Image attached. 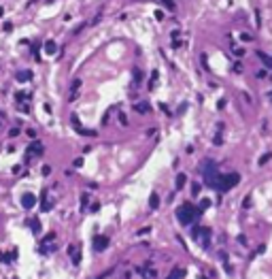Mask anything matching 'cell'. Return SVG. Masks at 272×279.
<instances>
[{
	"label": "cell",
	"instance_id": "cell-1",
	"mask_svg": "<svg viewBox=\"0 0 272 279\" xmlns=\"http://www.w3.org/2000/svg\"><path fill=\"white\" fill-rule=\"evenodd\" d=\"M177 217H179V222L181 224H189V222H194V217H196V207L194 205H181L179 209H177Z\"/></svg>",
	"mask_w": 272,
	"mask_h": 279
},
{
	"label": "cell",
	"instance_id": "cell-2",
	"mask_svg": "<svg viewBox=\"0 0 272 279\" xmlns=\"http://www.w3.org/2000/svg\"><path fill=\"white\" fill-rule=\"evenodd\" d=\"M240 183V175L238 173H230V175H223V192L232 190V187H236Z\"/></svg>",
	"mask_w": 272,
	"mask_h": 279
},
{
	"label": "cell",
	"instance_id": "cell-3",
	"mask_svg": "<svg viewBox=\"0 0 272 279\" xmlns=\"http://www.w3.org/2000/svg\"><path fill=\"white\" fill-rule=\"evenodd\" d=\"M108 243H111V239H108V237L96 235V237L92 239V247H94V251H104V249L108 247Z\"/></svg>",
	"mask_w": 272,
	"mask_h": 279
},
{
	"label": "cell",
	"instance_id": "cell-4",
	"mask_svg": "<svg viewBox=\"0 0 272 279\" xmlns=\"http://www.w3.org/2000/svg\"><path fill=\"white\" fill-rule=\"evenodd\" d=\"M43 151H45L43 143H38V141L34 139L30 145H28V149H26V154H30V156H43Z\"/></svg>",
	"mask_w": 272,
	"mask_h": 279
},
{
	"label": "cell",
	"instance_id": "cell-5",
	"mask_svg": "<svg viewBox=\"0 0 272 279\" xmlns=\"http://www.w3.org/2000/svg\"><path fill=\"white\" fill-rule=\"evenodd\" d=\"M215 170H217V164H215L213 160H204L202 164H200V173H202L204 177H208L211 173H215Z\"/></svg>",
	"mask_w": 272,
	"mask_h": 279
},
{
	"label": "cell",
	"instance_id": "cell-6",
	"mask_svg": "<svg viewBox=\"0 0 272 279\" xmlns=\"http://www.w3.org/2000/svg\"><path fill=\"white\" fill-rule=\"evenodd\" d=\"M34 202H36V196L34 194H23L21 196V207H23V209H32V207H34Z\"/></svg>",
	"mask_w": 272,
	"mask_h": 279
},
{
	"label": "cell",
	"instance_id": "cell-7",
	"mask_svg": "<svg viewBox=\"0 0 272 279\" xmlns=\"http://www.w3.org/2000/svg\"><path fill=\"white\" fill-rule=\"evenodd\" d=\"M185 277V268H181V266H174L170 271V275L166 277V279H183Z\"/></svg>",
	"mask_w": 272,
	"mask_h": 279
},
{
	"label": "cell",
	"instance_id": "cell-8",
	"mask_svg": "<svg viewBox=\"0 0 272 279\" xmlns=\"http://www.w3.org/2000/svg\"><path fill=\"white\" fill-rule=\"evenodd\" d=\"M56 51H58V45H56V41H47V43H45V53L53 56Z\"/></svg>",
	"mask_w": 272,
	"mask_h": 279
},
{
	"label": "cell",
	"instance_id": "cell-9",
	"mask_svg": "<svg viewBox=\"0 0 272 279\" xmlns=\"http://www.w3.org/2000/svg\"><path fill=\"white\" fill-rule=\"evenodd\" d=\"M15 77H17V81H21V83H23V81H30L32 79V73H30V70H19Z\"/></svg>",
	"mask_w": 272,
	"mask_h": 279
},
{
	"label": "cell",
	"instance_id": "cell-10",
	"mask_svg": "<svg viewBox=\"0 0 272 279\" xmlns=\"http://www.w3.org/2000/svg\"><path fill=\"white\" fill-rule=\"evenodd\" d=\"M149 207H151V209H157V207H159V196L155 192L149 196Z\"/></svg>",
	"mask_w": 272,
	"mask_h": 279
},
{
	"label": "cell",
	"instance_id": "cell-11",
	"mask_svg": "<svg viewBox=\"0 0 272 279\" xmlns=\"http://www.w3.org/2000/svg\"><path fill=\"white\" fill-rule=\"evenodd\" d=\"M187 183V177L181 173V175H177V179H174V185H177V190H181V187H183Z\"/></svg>",
	"mask_w": 272,
	"mask_h": 279
},
{
	"label": "cell",
	"instance_id": "cell-12",
	"mask_svg": "<svg viewBox=\"0 0 272 279\" xmlns=\"http://www.w3.org/2000/svg\"><path fill=\"white\" fill-rule=\"evenodd\" d=\"M257 56H259V60L264 62V64H266L268 68H272V58H270V56H266L264 51H257Z\"/></svg>",
	"mask_w": 272,
	"mask_h": 279
},
{
	"label": "cell",
	"instance_id": "cell-13",
	"mask_svg": "<svg viewBox=\"0 0 272 279\" xmlns=\"http://www.w3.org/2000/svg\"><path fill=\"white\" fill-rule=\"evenodd\" d=\"M132 77H134V85H138L140 81H142V70L140 68H134L132 70Z\"/></svg>",
	"mask_w": 272,
	"mask_h": 279
},
{
	"label": "cell",
	"instance_id": "cell-14",
	"mask_svg": "<svg viewBox=\"0 0 272 279\" xmlns=\"http://www.w3.org/2000/svg\"><path fill=\"white\" fill-rule=\"evenodd\" d=\"M28 224H30V228H32L34 235H38V232H41V222H38V220H30Z\"/></svg>",
	"mask_w": 272,
	"mask_h": 279
},
{
	"label": "cell",
	"instance_id": "cell-15",
	"mask_svg": "<svg viewBox=\"0 0 272 279\" xmlns=\"http://www.w3.org/2000/svg\"><path fill=\"white\" fill-rule=\"evenodd\" d=\"M136 111H138V113H149L151 107H149L147 102H138V104H136Z\"/></svg>",
	"mask_w": 272,
	"mask_h": 279
},
{
	"label": "cell",
	"instance_id": "cell-16",
	"mask_svg": "<svg viewBox=\"0 0 272 279\" xmlns=\"http://www.w3.org/2000/svg\"><path fill=\"white\" fill-rule=\"evenodd\" d=\"M53 241H56V232H49V235L43 239V245H53Z\"/></svg>",
	"mask_w": 272,
	"mask_h": 279
},
{
	"label": "cell",
	"instance_id": "cell-17",
	"mask_svg": "<svg viewBox=\"0 0 272 279\" xmlns=\"http://www.w3.org/2000/svg\"><path fill=\"white\" fill-rule=\"evenodd\" d=\"M70 122H72V126H75L77 130H79V128H83V126H81V119L77 117V115H70Z\"/></svg>",
	"mask_w": 272,
	"mask_h": 279
},
{
	"label": "cell",
	"instance_id": "cell-18",
	"mask_svg": "<svg viewBox=\"0 0 272 279\" xmlns=\"http://www.w3.org/2000/svg\"><path fill=\"white\" fill-rule=\"evenodd\" d=\"M270 158H272V154H266V156H261V158L257 160V164H259V166H264V164H266V162H268Z\"/></svg>",
	"mask_w": 272,
	"mask_h": 279
},
{
	"label": "cell",
	"instance_id": "cell-19",
	"mask_svg": "<svg viewBox=\"0 0 272 279\" xmlns=\"http://www.w3.org/2000/svg\"><path fill=\"white\" fill-rule=\"evenodd\" d=\"M200 190H202V185H200V183H194V185H192V194H194V196L200 194Z\"/></svg>",
	"mask_w": 272,
	"mask_h": 279
},
{
	"label": "cell",
	"instance_id": "cell-20",
	"mask_svg": "<svg viewBox=\"0 0 272 279\" xmlns=\"http://www.w3.org/2000/svg\"><path fill=\"white\" fill-rule=\"evenodd\" d=\"M240 39L249 43V41H253V34H249V32H242V34H240Z\"/></svg>",
	"mask_w": 272,
	"mask_h": 279
},
{
	"label": "cell",
	"instance_id": "cell-21",
	"mask_svg": "<svg viewBox=\"0 0 272 279\" xmlns=\"http://www.w3.org/2000/svg\"><path fill=\"white\" fill-rule=\"evenodd\" d=\"M41 173H43L45 177H47V175H51V166H47V164H45V166L41 168Z\"/></svg>",
	"mask_w": 272,
	"mask_h": 279
},
{
	"label": "cell",
	"instance_id": "cell-22",
	"mask_svg": "<svg viewBox=\"0 0 272 279\" xmlns=\"http://www.w3.org/2000/svg\"><path fill=\"white\" fill-rule=\"evenodd\" d=\"M238 243H240V245H247V243H249V239L244 237V235H238Z\"/></svg>",
	"mask_w": 272,
	"mask_h": 279
},
{
	"label": "cell",
	"instance_id": "cell-23",
	"mask_svg": "<svg viewBox=\"0 0 272 279\" xmlns=\"http://www.w3.org/2000/svg\"><path fill=\"white\" fill-rule=\"evenodd\" d=\"M208 207H211V200H208V198H204V200L200 202V209H208Z\"/></svg>",
	"mask_w": 272,
	"mask_h": 279
},
{
	"label": "cell",
	"instance_id": "cell-24",
	"mask_svg": "<svg viewBox=\"0 0 272 279\" xmlns=\"http://www.w3.org/2000/svg\"><path fill=\"white\" fill-rule=\"evenodd\" d=\"M159 2H164L168 9H170V11H172V9H174V2H172V0H159Z\"/></svg>",
	"mask_w": 272,
	"mask_h": 279
},
{
	"label": "cell",
	"instance_id": "cell-25",
	"mask_svg": "<svg viewBox=\"0 0 272 279\" xmlns=\"http://www.w3.org/2000/svg\"><path fill=\"white\" fill-rule=\"evenodd\" d=\"M15 98H17V100H23V98H28V94H26V92H17Z\"/></svg>",
	"mask_w": 272,
	"mask_h": 279
},
{
	"label": "cell",
	"instance_id": "cell-26",
	"mask_svg": "<svg viewBox=\"0 0 272 279\" xmlns=\"http://www.w3.org/2000/svg\"><path fill=\"white\" fill-rule=\"evenodd\" d=\"M255 26H257V28L261 26V21H259V9H255Z\"/></svg>",
	"mask_w": 272,
	"mask_h": 279
},
{
	"label": "cell",
	"instance_id": "cell-27",
	"mask_svg": "<svg viewBox=\"0 0 272 279\" xmlns=\"http://www.w3.org/2000/svg\"><path fill=\"white\" fill-rule=\"evenodd\" d=\"M17 134H19V128H11L9 130V137H17Z\"/></svg>",
	"mask_w": 272,
	"mask_h": 279
},
{
	"label": "cell",
	"instance_id": "cell-28",
	"mask_svg": "<svg viewBox=\"0 0 272 279\" xmlns=\"http://www.w3.org/2000/svg\"><path fill=\"white\" fill-rule=\"evenodd\" d=\"M79 85H81V81H79V79H77V81H72V85H70V87H72V92H75V89H79Z\"/></svg>",
	"mask_w": 272,
	"mask_h": 279
},
{
	"label": "cell",
	"instance_id": "cell-29",
	"mask_svg": "<svg viewBox=\"0 0 272 279\" xmlns=\"http://www.w3.org/2000/svg\"><path fill=\"white\" fill-rule=\"evenodd\" d=\"M83 28H85V24H81V26H77V28H75V30H72V34H79V32H81V30H83Z\"/></svg>",
	"mask_w": 272,
	"mask_h": 279
},
{
	"label": "cell",
	"instance_id": "cell-30",
	"mask_svg": "<svg viewBox=\"0 0 272 279\" xmlns=\"http://www.w3.org/2000/svg\"><path fill=\"white\" fill-rule=\"evenodd\" d=\"M234 56H238V58H240V56H244V49H240V47H238V49H234Z\"/></svg>",
	"mask_w": 272,
	"mask_h": 279
},
{
	"label": "cell",
	"instance_id": "cell-31",
	"mask_svg": "<svg viewBox=\"0 0 272 279\" xmlns=\"http://www.w3.org/2000/svg\"><path fill=\"white\" fill-rule=\"evenodd\" d=\"M26 134H28V137H30V139H32V141H34V139H36V132H34V130H26Z\"/></svg>",
	"mask_w": 272,
	"mask_h": 279
},
{
	"label": "cell",
	"instance_id": "cell-32",
	"mask_svg": "<svg viewBox=\"0 0 272 279\" xmlns=\"http://www.w3.org/2000/svg\"><path fill=\"white\" fill-rule=\"evenodd\" d=\"M242 207H251V196H247V198L242 200Z\"/></svg>",
	"mask_w": 272,
	"mask_h": 279
},
{
	"label": "cell",
	"instance_id": "cell-33",
	"mask_svg": "<svg viewBox=\"0 0 272 279\" xmlns=\"http://www.w3.org/2000/svg\"><path fill=\"white\" fill-rule=\"evenodd\" d=\"M119 122H121V126L128 124V119H125V115H123V113H119Z\"/></svg>",
	"mask_w": 272,
	"mask_h": 279
},
{
	"label": "cell",
	"instance_id": "cell-34",
	"mask_svg": "<svg viewBox=\"0 0 272 279\" xmlns=\"http://www.w3.org/2000/svg\"><path fill=\"white\" fill-rule=\"evenodd\" d=\"M213 143H215V145H221L223 139H221V137H215V139H213Z\"/></svg>",
	"mask_w": 272,
	"mask_h": 279
},
{
	"label": "cell",
	"instance_id": "cell-35",
	"mask_svg": "<svg viewBox=\"0 0 272 279\" xmlns=\"http://www.w3.org/2000/svg\"><path fill=\"white\" fill-rule=\"evenodd\" d=\"M155 17H157V19L162 21V19H164V17H166V15H164V13H162V11H155Z\"/></svg>",
	"mask_w": 272,
	"mask_h": 279
},
{
	"label": "cell",
	"instance_id": "cell-36",
	"mask_svg": "<svg viewBox=\"0 0 272 279\" xmlns=\"http://www.w3.org/2000/svg\"><path fill=\"white\" fill-rule=\"evenodd\" d=\"M268 98H270V100H272V89H270V92H268Z\"/></svg>",
	"mask_w": 272,
	"mask_h": 279
},
{
	"label": "cell",
	"instance_id": "cell-37",
	"mask_svg": "<svg viewBox=\"0 0 272 279\" xmlns=\"http://www.w3.org/2000/svg\"><path fill=\"white\" fill-rule=\"evenodd\" d=\"M198 279H206V277H198Z\"/></svg>",
	"mask_w": 272,
	"mask_h": 279
}]
</instances>
